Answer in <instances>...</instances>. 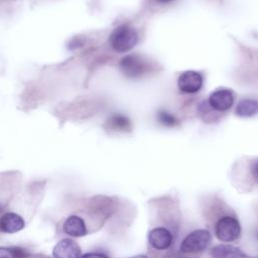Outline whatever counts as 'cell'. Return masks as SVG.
<instances>
[{"mask_svg":"<svg viewBox=\"0 0 258 258\" xmlns=\"http://www.w3.org/2000/svg\"><path fill=\"white\" fill-rule=\"evenodd\" d=\"M110 44L117 52H126L133 48L138 41L136 30L126 24L116 27L109 37Z\"/></svg>","mask_w":258,"mask_h":258,"instance_id":"6da1fadb","label":"cell"},{"mask_svg":"<svg viewBox=\"0 0 258 258\" xmlns=\"http://www.w3.org/2000/svg\"><path fill=\"white\" fill-rule=\"evenodd\" d=\"M216 237L222 242H232L239 238L241 226L239 221L231 216H225L219 219L215 228Z\"/></svg>","mask_w":258,"mask_h":258,"instance_id":"7a4b0ae2","label":"cell"},{"mask_svg":"<svg viewBox=\"0 0 258 258\" xmlns=\"http://www.w3.org/2000/svg\"><path fill=\"white\" fill-rule=\"evenodd\" d=\"M211 234L208 230L199 229L189 233L180 244V251L184 253L201 252L211 243Z\"/></svg>","mask_w":258,"mask_h":258,"instance_id":"3957f363","label":"cell"},{"mask_svg":"<svg viewBox=\"0 0 258 258\" xmlns=\"http://www.w3.org/2000/svg\"><path fill=\"white\" fill-rule=\"evenodd\" d=\"M120 70L128 78H139L149 71V63L139 54H128L120 60Z\"/></svg>","mask_w":258,"mask_h":258,"instance_id":"277c9868","label":"cell"},{"mask_svg":"<svg viewBox=\"0 0 258 258\" xmlns=\"http://www.w3.org/2000/svg\"><path fill=\"white\" fill-rule=\"evenodd\" d=\"M82 249L73 239H62L52 249L53 258H81Z\"/></svg>","mask_w":258,"mask_h":258,"instance_id":"5b68a950","label":"cell"},{"mask_svg":"<svg viewBox=\"0 0 258 258\" xmlns=\"http://www.w3.org/2000/svg\"><path fill=\"white\" fill-rule=\"evenodd\" d=\"M177 85L182 93L194 94L201 90L203 86V77L198 72L186 71L179 76Z\"/></svg>","mask_w":258,"mask_h":258,"instance_id":"8992f818","label":"cell"},{"mask_svg":"<svg viewBox=\"0 0 258 258\" xmlns=\"http://www.w3.org/2000/svg\"><path fill=\"white\" fill-rule=\"evenodd\" d=\"M234 96L230 90L221 89L213 92L209 97L210 106L217 111H226L232 107Z\"/></svg>","mask_w":258,"mask_h":258,"instance_id":"52a82bcc","label":"cell"},{"mask_svg":"<svg viewBox=\"0 0 258 258\" xmlns=\"http://www.w3.org/2000/svg\"><path fill=\"white\" fill-rule=\"evenodd\" d=\"M148 242L156 250H165L172 243V234L165 228H154L148 234Z\"/></svg>","mask_w":258,"mask_h":258,"instance_id":"ba28073f","label":"cell"},{"mask_svg":"<svg viewBox=\"0 0 258 258\" xmlns=\"http://www.w3.org/2000/svg\"><path fill=\"white\" fill-rule=\"evenodd\" d=\"M25 227L24 219L16 213H6L0 218V231L13 234L21 231Z\"/></svg>","mask_w":258,"mask_h":258,"instance_id":"9c48e42d","label":"cell"},{"mask_svg":"<svg viewBox=\"0 0 258 258\" xmlns=\"http://www.w3.org/2000/svg\"><path fill=\"white\" fill-rule=\"evenodd\" d=\"M62 230L67 235L71 237H76V238L83 237L87 235V232H88L85 221L81 217L76 215H73L67 218V220L62 225Z\"/></svg>","mask_w":258,"mask_h":258,"instance_id":"30bf717a","label":"cell"},{"mask_svg":"<svg viewBox=\"0 0 258 258\" xmlns=\"http://www.w3.org/2000/svg\"><path fill=\"white\" fill-rule=\"evenodd\" d=\"M211 254L214 258H246V255L238 247L229 244H220L215 246Z\"/></svg>","mask_w":258,"mask_h":258,"instance_id":"8fae6325","label":"cell"},{"mask_svg":"<svg viewBox=\"0 0 258 258\" xmlns=\"http://www.w3.org/2000/svg\"><path fill=\"white\" fill-rule=\"evenodd\" d=\"M258 113V102L253 99H244L236 107V114L239 117H252Z\"/></svg>","mask_w":258,"mask_h":258,"instance_id":"7c38bea8","label":"cell"},{"mask_svg":"<svg viewBox=\"0 0 258 258\" xmlns=\"http://www.w3.org/2000/svg\"><path fill=\"white\" fill-rule=\"evenodd\" d=\"M107 125L110 129L117 131H127L131 128V122L128 117L122 114H113L109 117Z\"/></svg>","mask_w":258,"mask_h":258,"instance_id":"4fadbf2b","label":"cell"},{"mask_svg":"<svg viewBox=\"0 0 258 258\" xmlns=\"http://www.w3.org/2000/svg\"><path fill=\"white\" fill-rule=\"evenodd\" d=\"M28 253L19 247H0V258H26Z\"/></svg>","mask_w":258,"mask_h":258,"instance_id":"5bb4252c","label":"cell"},{"mask_svg":"<svg viewBox=\"0 0 258 258\" xmlns=\"http://www.w3.org/2000/svg\"><path fill=\"white\" fill-rule=\"evenodd\" d=\"M157 119H158V122L160 124H162L163 126H167V127H172V126L176 125V123H177L176 118L172 114L168 113L165 110H159L158 111Z\"/></svg>","mask_w":258,"mask_h":258,"instance_id":"9a60e30c","label":"cell"},{"mask_svg":"<svg viewBox=\"0 0 258 258\" xmlns=\"http://www.w3.org/2000/svg\"><path fill=\"white\" fill-rule=\"evenodd\" d=\"M81 258H109V257L103 253L91 252V253H86V254L82 255Z\"/></svg>","mask_w":258,"mask_h":258,"instance_id":"2e32d148","label":"cell"},{"mask_svg":"<svg viewBox=\"0 0 258 258\" xmlns=\"http://www.w3.org/2000/svg\"><path fill=\"white\" fill-rule=\"evenodd\" d=\"M251 171H252V174H253V177H254V179L258 182V160L252 165V169H251Z\"/></svg>","mask_w":258,"mask_h":258,"instance_id":"e0dca14e","label":"cell"},{"mask_svg":"<svg viewBox=\"0 0 258 258\" xmlns=\"http://www.w3.org/2000/svg\"><path fill=\"white\" fill-rule=\"evenodd\" d=\"M155 1H157L159 3H168V2H170L172 0H155Z\"/></svg>","mask_w":258,"mask_h":258,"instance_id":"ac0fdd59","label":"cell"},{"mask_svg":"<svg viewBox=\"0 0 258 258\" xmlns=\"http://www.w3.org/2000/svg\"><path fill=\"white\" fill-rule=\"evenodd\" d=\"M130 258H147V257L145 255H136V256H133Z\"/></svg>","mask_w":258,"mask_h":258,"instance_id":"d6986e66","label":"cell"},{"mask_svg":"<svg viewBox=\"0 0 258 258\" xmlns=\"http://www.w3.org/2000/svg\"><path fill=\"white\" fill-rule=\"evenodd\" d=\"M1 212H2V207L0 206V213H1Z\"/></svg>","mask_w":258,"mask_h":258,"instance_id":"ffe728a7","label":"cell"}]
</instances>
